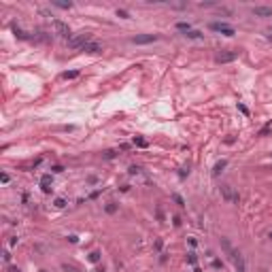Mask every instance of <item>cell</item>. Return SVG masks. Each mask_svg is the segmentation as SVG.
<instances>
[{
    "label": "cell",
    "mask_w": 272,
    "mask_h": 272,
    "mask_svg": "<svg viewBox=\"0 0 272 272\" xmlns=\"http://www.w3.org/2000/svg\"><path fill=\"white\" fill-rule=\"evenodd\" d=\"M174 202H177L179 206H185V204H183V198H181V196H177V193H174Z\"/></svg>",
    "instance_id": "15"
},
{
    "label": "cell",
    "mask_w": 272,
    "mask_h": 272,
    "mask_svg": "<svg viewBox=\"0 0 272 272\" xmlns=\"http://www.w3.org/2000/svg\"><path fill=\"white\" fill-rule=\"evenodd\" d=\"M64 204H66V202L62 200V198H60V200H55V206H58V208H62V206H64Z\"/></svg>",
    "instance_id": "17"
},
{
    "label": "cell",
    "mask_w": 272,
    "mask_h": 272,
    "mask_svg": "<svg viewBox=\"0 0 272 272\" xmlns=\"http://www.w3.org/2000/svg\"><path fill=\"white\" fill-rule=\"evenodd\" d=\"M211 30L221 32V34H225V36H234V28L230 24H223V21H213V24H211Z\"/></svg>",
    "instance_id": "1"
},
{
    "label": "cell",
    "mask_w": 272,
    "mask_h": 272,
    "mask_svg": "<svg viewBox=\"0 0 272 272\" xmlns=\"http://www.w3.org/2000/svg\"><path fill=\"white\" fill-rule=\"evenodd\" d=\"M49 181H51L49 174H47V177H43V181H41V185H43V189H45V191H49Z\"/></svg>",
    "instance_id": "10"
},
{
    "label": "cell",
    "mask_w": 272,
    "mask_h": 272,
    "mask_svg": "<svg viewBox=\"0 0 272 272\" xmlns=\"http://www.w3.org/2000/svg\"><path fill=\"white\" fill-rule=\"evenodd\" d=\"M253 13L260 15V17H272V9H270V7H255Z\"/></svg>",
    "instance_id": "7"
},
{
    "label": "cell",
    "mask_w": 272,
    "mask_h": 272,
    "mask_svg": "<svg viewBox=\"0 0 272 272\" xmlns=\"http://www.w3.org/2000/svg\"><path fill=\"white\" fill-rule=\"evenodd\" d=\"M225 164H227V162H225V160H221L219 164L215 166V174H219V172H221V170H223V168H225Z\"/></svg>",
    "instance_id": "12"
},
{
    "label": "cell",
    "mask_w": 272,
    "mask_h": 272,
    "mask_svg": "<svg viewBox=\"0 0 272 272\" xmlns=\"http://www.w3.org/2000/svg\"><path fill=\"white\" fill-rule=\"evenodd\" d=\"M81 49H83V51H87V53H100V51H102V47H100L98 43H85Z\"/></svg>",
    "instance_id": "6"
},
{
    "label": "cell",
    "mask_w": 272,
    "mask_h": 272,
    "mask_svg": "<svg viewBox=\"0 0 272 272\" xmlns=\"http://www.w3.org/2000/svg\"><path fill=\"white\" fill-rule=\"evenodd\" d=\"M177 28H179V30H183V32H189V30H191V26H189V24H185V21H179Z\"/></svg>",
    "instance_id": "9"
},
{
    "label": "cell",
    "mask_w": 272,
    "mask_h": 272,
    "mask_svg": "<svg viewBox=\"0 0 272 272\" xmlns=\"http://www.w3.org/2000/svg\"><path fill=\"white\" fill-rule=\"evenodd\" d=\"M185 36H189V38H202V32H198V30H189Z\"/></svg>",
    "instance_id": "11"
},
{
    "label": "cell",
    "mask_w": 272,
    "mask_h": 272,
    "mask_svg": "<svg viewBox=\"0 0 272 272\" xmlns=\"http://www.w3.org/2000/svg\"><path fill=\"white\" fill-rule=\"evenodd\" d=\"M53 28H55V30H58V32H60L62 36H64V38H70V28H68V26L64 24V21L55 19V21H53Z\"/></svg>",
    "instance_id": "3"
},
{
    "label": "cell",
    "mask_w": 272,
    "mask_h": 272,
    "mask_svg": "<svg viewBox=\"0 0 272 272\" xmlns=\"http://www.w3.org/2000/svg\"><path fill=\"white\" fill-rule=\"evenodd\" d=\"M79 77V70H66L62 74V79H77Z\"/></svg>",
    "instance_id": "8"
},
{
    "label": "cell",
    "mask_w": 272,
    "mask_h": 272,
    "mask_svg": "<svg viewBox=\"0 0 272 272\" xmlns=\"http://www.w3.org/2000/svg\"><path fill=\"white\" fill-rule=\"evenodd\" d=\"M11 272H19V270H15V268H13V270H11Z\"/></svg>",
    "instance_id": "18"
},
{
    "label": "cell",
    "mask_w": 272,
    "mask_h": 272,
    "mask_svg": "<svg viewBox=\"0 0 272 272\" xmlns=\"http://www.w3.org/2000/svg\"><path fill=\"white\" fill-rule=\"evenodd\" d=\"M117 15H119V17H126V19L130 17V15H128V11H123V9H119V11H117Z\"/></svg>",
    "instance_id": "14"
},
{
    "label": "cell",
    "mask_w": 272,
    "mask_h": 272,
    "mask_svg": "<svg viewBox=\"0 0 272 272\" xmlns=\"http://www.w3.org/2000/svg\"><path fill=\"white\" fill-rule=\"evenodd\" d=\"M134 142H136L138 147H147V141H142V138H136V141H134Z\"/></svg>",
    "instance_id": "16"
},
{
    "label": "cell",
    "mask_w": 272,
    "mask_h": 272,
    "mask_svg": "<svg viewBox=\"0 0 272 272\" xmlns=\"http://www.w3.org/2000/svg\"><path fill=\"white\" fill-rule=\"evenodd\" d=\"M53 4H55V7H60V9H70V7H72L70 2H53Z\"/></svg>",
    "instance_id": "13"
},
{
    "label": "cell",
    "mask_w": 272,
    "mask_h": 272,
    "mask_svg": "<svg viewBox=\"0 0 272 272\" xmlns=\"http://www.w3.org/2000/svg\"><path fill=\"white\" fill-rule=\"evenodd\" d=\"M221 191H223L225 200H230V202H238V193H234L230 185H223V187H221Z\"/></svg>",
    "instance_id": "5"
},
{
    "label": "cell",
    "mask_w": 272,
    "mask_h": 272,
    "mask_svg": "<svg viewBox=\"0 0 272 272\" xmlns=\"http://www.w3.org/2000/svg\"><path fill=\"white\" fill-rule=\"evenodd\" d=\"M157 41V34H138L132 38L134 45H149V43H155Z\"/></svg>",
    "instance_id": "2"
},
{
    "label": "cell",
    "mask_w": 272,
    "mask_h": 272,
    "mask_svg": "<svg viewBox=\"0 0 272 272\" xmlns=\"http://www.w3.org/2000/svg\"><path fill=\"white\" fill-rule=\"evenodd\" d=\"M236 58H238L236 51H225V53H219V55H217V62L225 64V62H234Z\"/></svg>",
    "instance_id": "4"
}]
</instances>
